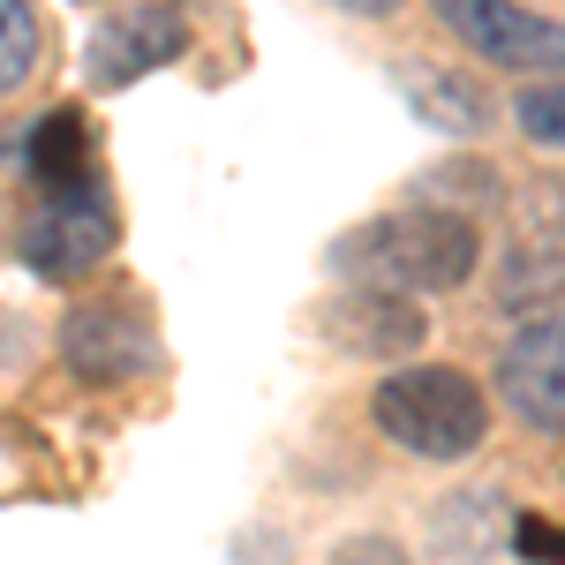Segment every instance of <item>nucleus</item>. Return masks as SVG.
<instances>
[{
    "label": "nucleus",
    "mask_w": 565,
    "mask_h": 565,
    "mask_svg": "<svg viewBox=\"0 0 565 565\" xmlns=\"http://www.w3.org/2000/svg\"><path fill=\"white\" fill-rule=\"evenodd\" d=\"M332 264L348 271V287H377V295H452L468 287L482 264V234L460 212H392L348 234Z\"/></svg>",
    "instance_id": "f257e3e1"
},
{
    "label": "nucleus",
    "mask_w": 565,
    "mask_h": 565,
    "mask_svg": "<svg viewBox=\"0 0 565 565\" xmlns=\"http://www.w3.org/2000/svg\"><path fill=\"white\" fill-rule=\"evenodd\" d=\"M370 415H377V430L399 445V452H415V460H468L490 430V399L468 370H452V362H415V370H392L377 399H370Z\"/></svg>",
    "instance_id": "f03ea898"
},
{
    "label": "nucleus",
    "mask_w": 565,
    "mask_h": 565,
    "mask_svg": "<svg viewBox=\"0 0 565 565\" xmlns=\"http://www.w3.org/2000/svg\"><path fill=\"white\" fill-rule=\"evenodd\" d=\"M430 8H437V23L468 53H482L490 68H513V76H535V84L565 76V23L535 15L521 0H430Z\"/></svg>",
    "instance_id": "7ed1b4c3"
},
{
    "label": "nucleus",
    "mask_w": 565,
    "mask_h": 565,
    "mask_svg": "<svg viewBox=\"0 0 565 565\" xmlns=\"http://www.w3.org/2000/svg\"><path fill=\"white\" fill-rule=\"evenodd\" d=\"M498 399L535 437H565V302L527 317L498 348Z\"/></svg>",
    "instance_id": "20e7f679"
},
{
    "label": "nucleus",
    "mask_w": 565,
    "mask_h": 565,
    "mask_svg": "<svg viewBox=\"0 0 565 565\" xmlns=\"http://www.w3.org/2000/svg\"><path fill=\"white\" fill-rule=\"evenodd\" d=\"M61 362L84 385H129L143 370H159V332L136 302L98 295V302H76L61 317Z\"/></svg>",
    "instance_id": "39448f33"
},
{
    "label": "nucleus",
    "mask_w": 565,
    "mask_h": 565,
    "mask_svg": "<svg viewBox=\"0 0 565 565\" xmlns=\"http://www.w3.org/2000/svg\"><path fill=\"white\" fill-rule=\"evenodd\" d=\"M15 249H23V264L45 271V279H84L90 264L114 249V204H106V189L84 181V189H68V196H39V212L23 218Z\"/></svg>",
    "instance_id": "423d86ee"
},
{
    "label": "nucleus",
    "mask_w": 565,
    "mask_h": 565,
    "mask_svg": "<svg viewBox=\"0 0 565 565\" xmlns=\"http://www.w3.org/2000/svg\"><path fill=\"white\" fill-rule=\"evenodd\" d=\"M181 45H189L181 8H167V0H129V8H114L84 39V68H90L98 90H121V84H136V76L181 61Z\"/></svg>",
    "instance_id": "0eeeda50"
},
{
    "label": "nucleus",
    "mask_w": 565,
    "mask_h": 565,
    "mask_svg": "<svg viewBox=\"0 0 565 565\" xmlns=\"http://www.w3.org/2000/svg\"><path fill=\"white\" fill-rule=\"evenodd\" d=\"M317 324H324V340L348 354H407L423 348V309L407 302V295H377V287H340L332 302L317 309Z\"/></svg>",
    "instance_id": "6e6552de"
},
{
    "label": "nucleus",
    "mask_w": 565,
    "mask_h": 565,
    "mask_svg": "<svg viewBox=\"0 0 565 565\" xmlns=\"http://www.w3.org/2000/svg\"><path fill=\"white\" fill-rule=\"evenodd\" d=\"M399 90L415 98V114L445 136H482L498 121V98L476 84V76H460V68H430V61H407L399 68Z\"/></svg>",
    "instance_id": "1a4fd4ad"
},
{
    "label": "nucleus",
    "mask_w": 565,
    "mask_h": 565,
    "mask_svg": "<svg viewBox=\"0 0 565 565\" xmlns=\"http://www.w3.org/2000/svg\"><path fill=\"white\" fill-rule=\"evenodd\" d=\"M23 174L39 181L45 196H68V189H84V181H98L90 174V129L68 114V106H53V114H39L31 129H23Z\"/></svg>",
    "instance_id": "9d476101"
},
{
    "label": "nucleus",
    "mask_w": 565,
    "mask_h": 565,
    "mask_svg": "<svg viewBox=\"0 0 565 565\" xmlns=\"http://www.w3.org/2000/svg\"><path fill=\"white\" fill-rule=\"evenodd\" d=\"M45 61V23L31 0H0V98L23 90Z\"/></svg>",
    "instance_id": "9b49d317"
},
{
    "label": "nucleus",
    "mask_w": 565,
    "mask_h": 565,
    "mask_svg": "<svg viewBox=\"0 0 565 565\" xmlns=\"http://www.w3.org/2000/svg\"><path fill=\"white\" fill-rule=\"evenodd\" d=\"M513 129H521L535 151H565V76L527 84L521 98H513Z\"/></svg>",
    "instance_id": "f8f14e48"
},
{
    "label": "nucleus",
    "mask_w": 565,
    "mask_h": 565,
    "mask_svg": "<svg viewBox=\"0 0 565 565\" xmlns=\"http://www.w3.org/2000/svg\"><path fill=\"white\" fill-rule=\"evenodd\" d=\"M565 287V242H543V249H521L513 271H505V302H527V295H558Z\"/></svg>",
    "instance_id": "ddd939ff"
},
{
    "label": "nucleus",
    "mask_w": 565,
    "mask_h": 565,
    "mask_svg": "<svg viewBox=\"0 0 565 565\" xmlns=\"http://www.w3.org/2000/svg\"><path fill=\"white\" fill-rule=\"evenodd\" d=\"M324 565H415V558H407L392 535H354V543H340Z\"/></svg>",
    "instance_id": "4468645a"
},
{
    "label": "nucleus",
    "mask_w": 565,
    "mask_h": 565,
    "mask_svg": "<svg viewBox=\"0 0 565 565\" xmlns=\"http://www.w3.org/2000/svg\"><path fill=\"white\" fill-rule=\"evenodd\" d=\"M513 543H521L527 558H543V565H551V558H565V535H558L551 521H521V527H513Z\"/></svg>",
    "instance_id": "2eb2a0df"
},
{
    "label": "nucleus",
    "mask_w": 565,
    "mask_h": 565,
    "mask_svg": "<svg viewBox=\"0 0 565 565\" xmlns=\"http://www.w3.org/2000/svg\"><path fill=\"white\" fill-rule=\"evenodd\" d=\"M332 8H348V15H392L399 0H332Z\"/></svg>",
    "instance_id": "dca6fc26"
}]
</instances>
